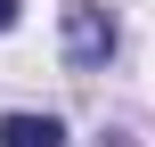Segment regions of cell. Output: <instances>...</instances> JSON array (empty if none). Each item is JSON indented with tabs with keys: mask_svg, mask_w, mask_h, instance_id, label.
Segmentation results:
<instances>
[{
	"mask_svg": "<svg viewBox=\"0 0 155 147\" xmlns=\"http://www.w3.org/2000/svg\"><path fill=\"white\" fill-rule=\"evenodd\" d=\"M8 25H16V0H0V33H8Z\"/></svg>",
	"mask_w": 155,
	"mask_h": 147,
	"instance_id": "obj_3",
	"label": "cell"
},
{
	"mask_svg": "<svg viewBox=\"0 0 155 147\" xmlns=\"http://www.w3.org/2000/svg\"><path fill=\"white\" fill-rule=\"evenodd\" d=\"M65 57L74 65H98V57H114V16L106 8H65Z\"/></svg>",
	"mask_w": 155,
	"mask_h": 147,
	"instance_id": "obj_1",
	"label": "cell"
},
{
	"mask_svg": "<svg viewBox=\"0 0 155 147\" xmlns=\"http://www.w3.org/2000/svg\"><path fill=\"white\" fill-rule=\"evenodd\" d=\"M0 147H65L57 115H0Z\"/></svg>",
	"mask_w": 155,
	"mask_h": 147,
	"instance_id": "obj_2",
	"label": "cell"
}]
</instances>
